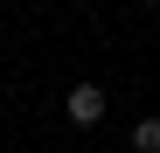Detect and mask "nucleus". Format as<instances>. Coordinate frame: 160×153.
Segmentation results:
<instances>
[{"mask_svg": "<svg viewBox=\"0 0 160 153\" xmlns=\"http://www.w3.org/2000/svg\"><path fill=\"white\" fill-rule=\"evenodd\" d=\"M63 118H70V125H98V118H104V91H98V84H77V91L63 97Z\"/></svg>", "mask_w": 160, "mask_h": 153, "instance_id": "1", "label": "nucleus"}, {"mask_svg": "<svg viewBox=\"0 0 160 153\" xmlns=\"http://www.w3.org/2000/svg\"><path fill=\"white\" fill-rule=\"evenodd\" d=\"M132 146H139V153H160V118H139V125H132Z\"/></svg>", "mask_w": 160, "mask_h": 153, "instance_id": "2", "label": "nucleus"}]
</instances>
